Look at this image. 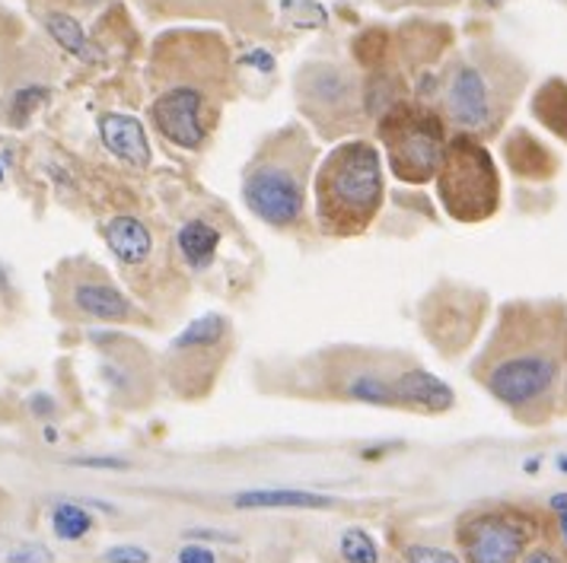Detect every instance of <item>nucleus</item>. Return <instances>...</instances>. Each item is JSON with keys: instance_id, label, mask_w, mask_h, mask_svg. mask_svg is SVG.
I'll return each mask as SVG.
<instances>
[{"instance_id": "18", "label": "nucleus", "mask_w": 567, "mask_h": 563, "mask_svg": "<svg viewBox=\"0 0 567 563\" xmlns=\"http://www.w3.org/2000/svg\"><path fill=\"white\" fill-rule=\"evenodd\" d=\"M227 334H230V322L220 312H207L185 325V332L173 341L169 351H217L227 341Z\"/></svg>"}, {"instance_id": "13", "label": "nucleus", "mask_w": 567, "mask_h": 563, "mask_svg": "<svg viewBox=\"0 0 567 563\" xmlns=\"http://www.w3.org/2000/svg\"><path fill=\"white\" fill-rule=\"evenodd\" d=\"M105 246L112 249V256L122 264H144L151 252H154V236L147 230V223H141L137 217H112L105 223Z\"/></svg>"}, {"instance_id": "33", "label": "nucleus", "mask_w": 567, "mask_h": 563, "mask_svg": "<svg viewBox=\"0 0 567 563\" xmlns=\"http://www.w3.org/2000/svg\"><path fill=\"white\" fill-rule=\"evenodd\" d=\"M539 468H542L539 456H533V459H529V461H523V471H526V475H536Z\"/></svg>"}, {"instance_id": "17", "label": "nucleus", "mask_w": 567, "mask_h": 563, "mask_svg": "<svg viewBox=\"0 0 567 563\" xmlns=\"http://www.w3.org/2000/svg\"><path fill=\"white\" fill-rule=\"evenodd\" d=\"M533 115L539 118L551 134H558L567 144V83L561 77H551L542 83L533 96Z\"/></svg>"}, {"instance_id": "7", "label": "nucleus", "mask_w": 567, "mask_h": 563, "mask_svg": "<svg viewBox=\"0 0 567 563\" xmlns=\"http://www.w3.org/2000/svg\"><path fill=\"white\" fill-rule=\"evenodd\" d=\"M207 96L195 83H173L151 103L154 128L182 150H198L207 140Z\"/></svg>"}, {"instance_id": "32", "label": "nucleus", "mask_w": 567, "mask_h": 563, "mask_svg": "<svg viewBox=\"0 0 567 563\" xmlns=\"http://www.w3.org/2000/svg\"><path fill=\"white\" fill-rule=\"evenodd\" d=\"M548 510L555 512V515L567 510V490H561V493H551V497H548Z\"/></svg>"}, {"instance_id": "35", "label": "nucleus", "mask_w": 567, "mask_h": 563, "mask_svg": "<svg viewBox=\"0 0 567 563\" xmlns=\"http://www.w3.org/2000/svg\"><path fill=\"white\" fill-rule=\"evenodd\" d=\"M504 3H511V0H482V7H488V10H497V7H504Z\"/></svg>"}, {"instance_id": "11", "label": "nucleus", "mask_w": 567, "mask_h": 563, "mask_svg": "<svg viewBox=\"0 0 567 563\" xmlns=\"http://www.w3.org/2000/svg\"><path fill=\"white\" fill-rule=\"evenodd\" d=\"M100 137H103L109 154H115L131 166L151 163V140H147V131L137 118L122 115V112H109L100 118Z\"/></svg>"}, {"instance_id": "30", "label": "nucleus", "mask_w": 567, "mask_h": 563, "mask_svg": "<svg viewBox=\"0 0 567 563\" xmlns=\"http://www.w3.org/2000/svg\"><path fill=\"white\" fill-rule=\"evenodd\" d=\"M29 405H32V414H39V417H49V414H54V402L49 398V395H35Z\"/></svg>"}, {"instance_id": "27", "label": "nucleus", "mask_w": 567, "mask_h": 563, "mask_svg": "<svg viewBox=\"0 0 567 563\" xmlns=\"http://www.w3.org/2000/svg\"><path fill=\"white\" fill-rule=\"evenodd\" d=\"M71 465L78 468H96V471H125L128 461L112 459V456H83V459H71Z\"/></svg>"}, {"instance_id": "23", "label": "nucleus", "mask_w": 567, "mask_h": 563, "mask_svg": "<svg viewBox=\"0 0 567 563\" xmlns=\"http://www.w3.org/2000/svg\"><path fill=\"white\" fill-rule=\"evenodd\" d=\"M42 100H49V90L45 86H27V90H20L13 96V122L23 125L29 115H32V108H39Z\"/></svg>"}, {"instance_id": "14", "label": "nucleus", "mask_w": 567, "mask_h": 563, "mask_svg": "<svg viewBox=\"0 0 567 563\" xmlns=\"http://www.w3.org/2000/svg\"><path fill=\"white\" fill-rule=\"evenodd\" d=\"M507 163L519 179H548L555 173V156L529 131H514L507 137Z\"/></svg>"}, {"instance_id": "2", "label": "nucleus", "mask_w": 567, "mask_h": 563, "mask_svg": "<svg viewBox=\"0 0 567 563\" xmlns=\"http://www.w3.org/2000/svg\"><path fill=\"white\" fill-rule=\"evenodd\" d=\"M526 83V71L504 49H475L460 58L443 83V108L460 134L491 137L504 125Z\"/></svg>"}, {"instance_id": "39", "label": "nucleus", "mask_w": 567, "mask_h": 563, "mask_svg": "<svg viewBox=\"0 0 567 563\" xmlns=\"http://www.w3.org/2000/svg\"><path fill=\"white\" fill-rule=\"evenodd\" d=\"M443 3H453V0H443Z\"/></svg>"}, {"instance_id": "16", "label": "nucleus", "mask_w": 567, "mask_h": 563, "mask_svg": "<svg viewBox=\"0 0 567 563\" xmlns=\"http://www.w3.org/2000/svg\"><path fill=\"white\" fill-rule=\"evenodd\" d=\"M176 246H179V256L188 268L205 271L217 256V249H220V230L214 223L202 220V217L185 220L179 232H176Z\"/></svg>"}, {"instance_id": "4", "label": "nucleus", "mask_w": 567, "mask_h": 563, "mask_svg": "<svg viewBox=\"0 0 567 563\" xmlns=\"http://www.w3.org/2000/svg\"><path fill=\"white\" fill-rule=\"evenodd\" d=\"M312 147L297 128L265 144L243 179V201L268 227L287 230L303 217Z\"/></svg>"}, {"instance_id": "20", "label": "nucleus", "mask_w": 567, "mask_h": 563, "mask_svg": "<svg viewBox=\"0 0 567 563\" xmlns=\"http://www.w3.org/2000/svg\"><path fill=\"white\" fill-rule=\"evenodd\" d=\"M45 29H49V35H52L64 52H71L80 61H93L96 58L90 39H86V32H83V27H80L74 17H68V13H49L45 17Z\"/></svg>"}, {"instance_id": "1", "label": "nucleus", "mask_w": 567, "mask_h": 563, "mask_svg": "<svg viewBox=\"0 0 567 563\" xmlns=\"http://www.w3.org/2000/svg\"><path fill=\"white\" fill-rule=\"evenodd\" d=\"M567 359V309L561 303H511L475 366L488 395L523 420L555 408Z\"/></svg>"}, {"instance_id": "25", "label": "nucleus", "mask_w": 567, "mask_h": 563, "mask_svg": "<svg viewBox=\"0 0 567 563\" xmlns=\"http://www.w3.org/2000/svg\"><path fill=\"white\" fill-rule=\"evenodd\" d=\"M10 563H54V554L45 544H20L7 554Z\"/></svg>"}, {"instance_id": "38", "label": "nucleus", "mask_w": 567, "mask_h": 563, "mask_svg": "<svg viewBox=\"0 0 567 563\" xmlns=\"http://www.w3.org/2000/svg\"><path fill=\"white\" fill-rule=\"evenodd\" d=\"M0 181H3V169H0Z\"/></svg>"}, {"instance_id": "40", "label": "nucleus", "mask_w": 567, "mask_h": 563, "mask_svg": "<svg viewBox=\"0 0 567 563\" xmlns=\"http://www.w3.org/2000/svg\"><path fill=\"white\" fill-rule=\"evenodd\" d=\"M565 3H567V0H565Z\"/></svg>"}, {"instance_id": "3", "label": "nucleus", "mask_w": 567, "mask_h": 563, "mask_svg": "<svg viewBox=\"0 0 567 563\" xmlns=\"http://www.w3.org/2000/svg\"><path fill=\"white\" fill-rule=\"evenodd\" d=\"M383 205V159L373 144L348 140L316 176V217L326 232H361Z\"/></svg>"}, {"instance_id": "34", "label": "nucleus", "mask_w": 567, "mask_h": 563, "mask_svg": "<svg viewBox=\"0 0 567 563\" xmlns=\"http://www.w3.org/2000/svg\"><path fill=\"white\" fill-rule=\"evenodd\" d=\"M558 529H561V538H565L567 544V510L558 512Z\"/></svg>"}, {"instance_id": "6", "label": "nucleus", "mask_w": 567, "mask_h": 563, "mask_svg": "<svg viewBox=\"0 0 567 563\" xmlns=\"http://www.w3.org/2000/svg\"><path fill=\"white\" fill-rule=\"evenodd\" d=\"M380 137L386 144L389 169L402 181H431L446 150L443 122L427 108H395L383 118Z\"/></svg>"}, {"instance_id": "26", "label": "nucleus", "mask_w": 567, "mask_h": 563, "mask_svg": "<svg viewBox=\"0 0 567 563\" xmlns=\"http://www.w3.org/2000/svg\"><path fill=\"white\" fill-rule=\"evenodd\" d=\"M109 563H151V551L137 548V544H115L105 551Z\"/></svg>"}, {"instance_id": "9", "label": "nucleus", "mask_w": 567, "mask_h": 563, "mask_svg": "<svg viewBox=\"0 0 567 563\" xmlns=\"http://www.w3.org/2000/svg\"><path fill=\"white\" fill-rule=\"evenodd\" d=\"M300 100L310 105L312 112H336L344 115L354 103H361V86L344 67L338 64H310L300 74Z\"/></svg>"}, {"instance_id": "10", "label": "nucleus", "mask_w": 567, "mask_h": 563, "mask_svg": "<svg viewBox=\"0 0 567 563\" xmlns=\"http://www.w3.org/2000/svg\"><path fill=\"white\" fill-rule=\"evenodd\" d=\"M392 392H395V408L427 410V414H443L456 405V392L443 383L440 376L414 366L392 376Z\"/></svg>"}, {"instance_id": "15", "label": "nucleus", "mask_w": 567, "mask_h": 563, "mask_svg": "<svg viewBox=\"0 0 567 563\" xmlns=\"http://www.w3.org/2000/svg\"><path fill=\"white\" fill-rule=\"evenodd\" d=\"M74 306L83 315H93V319H103V322H125V319H131L128 296L112 283H78L74 286Z\"/></svg>"}, {"instance_id": "29", "label": "nucleus", "mask_w": 567, "mask_h": 563, "mask_svg": "<svg viewBox=\"0 0 567 563\" xmlns=\"http://www.w3.org/2000/svg\"><path fill=\"white\" fill-rule=\"evenodd\" d=\"M185 538H195V541H236V538L227 535V532H207V529H188Z\"/></svg>"}, {"instance_id": "37", "label": "nucleus", "mask_w": 567, "mask_h": 563, "mask_svg": "<svg viewBox=\"0 0 567 563\" xmlns=\"http://www.w3.org/2000/svg\"><path fill=\"white\" fill-rule=\"evenodd\" d=\"M565 398H567V379H565Z\"/></svg>"}, {"instance_id": "22", "label": "nucleus", "mask_w": 567, "mask_h": 563, "mask_svg": "<svg viewBox=\"0 0 567 563\" xmlns=\"http://www.w3.org/2000/svg\"><path fill=\"white\" fill-rule=\"evenodd\" d=\"M338 551L348 563H380V548L363 529H348L338 541Z\"/></svg>"}, {"instance_id": "28", "label": "nucleus", "mask_w": 567, "mask_h": 563, "mask_svg": "<svg viewBox=\"0 0 567 563\" xmlns=\"http://www.w3.org/2000/svg\"><path fill=\"white\" fill-rule=\"evenodd\" d=\"M179 563H217L214 551L210 548H202V544H188L179 551Z\"/></svg>"}, {"instance_id": "12", "label": "nucleus", "mask_w": 567, "mask_h": 563, "mask_svg": "<svg viewBox=\"0 0 567 563\" xmlns=\"http://www.w3.org/2000/svg\"><path fill=\"white\" fill-rule=\"evenodd\" d=\"M336 500L312 490L268 487V490H243L233 497L236 510H329Z\"/></svg>"}, {"instance_id": "21", "label": "nucleus", "mask_w": 567, "mask_h": 563, "mask_svg": "<svg viewBox=\"0 0 567 563\" xmlns=\"http://www.w3.org/2000/svg\"><path fill=\"white\" fill-rule=\"evenodd\" d=\"M90 529H93V515L80 503H58L52 510V532L61 541H80L83 535H90Z\"/></svg>"}, {"instance_id": "24", "label": "nucleus", "mask_w": 567, "mask_h": 563, "mask_svg": "<svg viewBox=\"0 0 567 563\" xmlns=\"http://www.w3.org/2000/svg\"><path fill=\"white\" fill-rule=\"evenodd\" d=\"M405 561L409 563H463L456 554L443 551V548H431V544H412L405 551Z\"/></svg>"}, {"instance_id": "31", "label": "nucleus", "mask_w": 567, "mask_h": 563, "mask_svg": "<svg viewBox=\"0 0 567 563\" xmlns=\"http://www.w3.org/2000/svg\"><path fill=\"white\" fill-rule=\"evenodd\" d=\"M519 563H561V561H558L551 551H542L539 548V551H529L526 557H519Z\"/></svg>"}, {"instance_id": "8", "label": "nucleus", "mask_w": 567, "mask_h": 563, "mask_svg": "<svg viewBox=\"0 0 567 563\" xmlns=\"http://www.w3.org/2000/svg\"><path fill=\"white\" fill-rule=\"evenodd\" d=\"M526 529L507 515H478L463 529V551L468 563H519L526 548Z\"/></svg>"}, {"instance_id": "19", "label": "nucleus", "mask_w": 567, "mask_h": 563, "mask_svg": "<svg viewBox=\"0 0 567 563\" xmlns=\"http://www.w3.org/2000/svg\"><path fill=\"white\" fill-rule=\"evenodd\" d=\"M348 398L363 402V405H377V408H395V392H392V376L361 369L348 379Z\"/></svg>"}, {"instance_id": "5", "label": "nucleus", "mask_w": 567, "mask_h": 563, "mask_svg": "<svg viewBox=\"0 0 567 563\" xmlns=\"http://www.w3.org/2000/svg\"><path fill=\"white\" fill-rule=\"evenodd\" d=\"M434 179L440 205L460 223H485L501 207V173L488 147L472 134H456L446 144Z\"/></svg>"}, {"instance_id": "36", "label": "nucleus", "mask_w": 567, "mask_h": 563, "mask_svg": "<svg viewBox=\"0 0 567 563\" xmlns=\"http://www.w3.org/2000/svg\"><path fill=\"white\" fill-rule=\"evenodd\" d=\"M555 465H558V471H561V475H567V456H558Z\"/></svg>"}]
</instances>
